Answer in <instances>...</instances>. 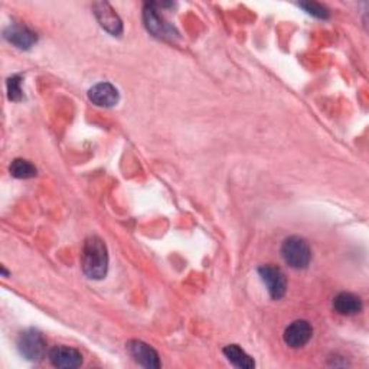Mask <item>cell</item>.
Returning a JSON list of instances; mask_svg holds the SVG:
<instances>
[{"instance_id":"obj_7","label":"cell","mask_w":369,"mask_h":369,"mask_svg":"<svg viewBox=\"0 0 369 369\" xmlns=\"http://www.w3.org/2000/svg\"><path fill=\"white\" fill-rule=\"evenodd\" d=\"M130 356L144 368H161V359L158 352L141 340H130L127 343Z\"/></svg>"},{"instance_id":"obj_6","label":"cell","mask_w":369,"mask_h":369,"mask_svg":"<svg viewBox=\"0 0 369 369\" xmlns=\"http://www.w3.org/2000/svg\"><path fill=\"white\" fill-rule=\"evenodd\" d=\"M312 335H313V329L309 322L296 320L285 328L283 338L287 346L293 349H299V348H303L312 339Z\"/></svg>"},{"instance_id":"obj_8","label":"cell","mask_w":369,"mask_h":369,"mask_svg":"<svg viewBox=\"0 0 369 369\" xmlns=\"http://www.w3.org/2000/svg\"><path fill=\"white\" fill-rule=\"evenodd\" d=\"M48 358L54 366L65 368V369L79 368L83 363L81 352L77 350L76 348H69V346H54L49 350Z\"/></svg>"},{"instance_id":"obj_9","label":"cell","mask_w":369,"mask_h":369,"mask_svg":"<svg viewBox=\"0 0 369 369\" xmlns=\"http://www.w3.org/2000/svg\"><path fill=\"white\" fill-rule=\"evenodd\" d=\"M94 15L98 21V24L113 36H120L123 32V24L118 18V15L114 12V9L106 4V2H98L93 5Z\"/></svg>"},{"instance_id":"obj_3","label":"cell","mask_w":369,"mask_h":369,"mask_svg":"<svg viewBox=\"0 0 369 369\" xmlns=\"http://www.w3.org/2000/svg\"><path fill=\"white\" fill-rule=\"evenodd\" d=\"M18 349L25 359L39 362L46 355V340L39 330L29 329L21 333L18 339Z\"/></svg>"},{"instance_id":"obj_13","label":"cell","mask_w":369,"mask_h":369,"mask_svg":"<svg viewBox=\"0 0 369 369\" xmlns=\"http://www.w3.org/2000/svg\"><path fill=\"white\" fill-rule=\"evenodd\" d=\"M224 355L237 368L251 369V368L256 366L254 359L246 350H243L238 345H228V346H226L224 348Z\"/></svg>"},{"instance_id":"obj_12","label":"cell","mask_w":369,"mask_h":369,"mask_svg":"<svg viewBox=\"0 0 369 369\" xmlns=\"http://www.w3.org/2000/svg\"><path fill=\"white\" fill-rule=\"evenodd\" d=\"M333 309L342 316L358 315L362 310V300L352 293H340L333 299Z\"/></svg>"},{"instance_id":"obj_16","label":"cell","mask_w":369,"mask_h":369,"mask_svg":"<svg viewBox=\"0 0 369 369\" xmlns=\"http://www.w3.org/2000/svg\"><path fill=\"white\" fill-rule=\"evenodd\" d=\"M299 6L302 9H305L309 15L318 18V19H328L329 18V11L320 5V4H316V2H302L299 4Z\"/></svg>"},{"instance_id":"obj_14","label":"cell","mask_w":369,"mask_h":369,"mask_svg":"<svg viewBox=\"0 0 369 369\" xmlns=\"http://www.w3.org/2000/svg\"><path fill=\"white\" fill-rule=\"evenodd\" d=\"M38 173L36 168L25 161V159H15L11 165V175L14 178H18V179H31V178H35Z\"/></svg>"},{"instance_id":"obj_10","label":"cell","mask_w":369,"mask_h":369,"mask_svg":"<svg viewBox=\"0 0 369 369\" xmlns=\"http://www.w3.org/2000/svg\"><path fill=\"white\" fill-rule=\"evenodd\" d=\"M89 98L98 107H113L118 103V90L110 83H98L89 90Z\"/></svg>"},{"instance_id":"obj_11","label":"cell","mask_w":369,"mask_h":369,"mask_svg":"<svg viewBox=\"0 0 369 369\" xmlns=\"http://www.w3.org/2000/svg\"><path fill=\"white\" fill-rule=\"evenodd\" d=\"M5 39L19 49H31L36 44V34L26 26L11 25L5 29Z\"/></svg>"},{"instance_id":"obj_4","label":"cell","mask_w":369,"mask_h":369,"mask_svg":"<svg viewBox=\"0 0 369 369\" xmlns=\"http://www.w3.org/2000/svg\"><path fill=\"white\" fill-rule=\"evenodd\" d=\"M143 21L147 31L161 39L175 41L178 38V32L175 31V28L168 24L163 16H161L159 11L156 9V4H146L143 9Z\"/></svg>"},{"instance_id":"obj_5","label":"cell","mask_w":369,"mask_h":369,"mask_svg":"<svg viewBox=\"0 0 369 369\" xmlns=\"http://www.w3.org/2000/svg\"><path fill=\"white\" fill-rule=\"evenodd\" d=\"M258 274H260L263 283L266 284L270 296L274 300H278L284 296L285 288H287V281H285L284 273L278 267H276L273 264L263 266L258 268Z\"/></svg>"},{"instance_id":"obj_15","label":"cell","mask_w":369,"mask_h":369,"mask_svg":"<svg viewBox=\"0 0 369 369\" xmlns=\"http://www.w3.org/2000/svg\"><path fill=\"white\" fill-rule=\"evenodd\" d=\"M22 77L21 76H12L8 80V96L11 101H21L24 98L22 93Z\"/></svg>"},{"instance_id":"obj_1","label":"cell","mask_w":369,"mask_h":369,"mask_svg":"<svg viewBox=\"0 0 369 369\" xmlns=\"http://www.w3.org/2000/svg\"><path fill=\"white\" fill-rule=\"evenodd\" d=\"M81 267L84 274L91 280H101L108 270V253L100 237L91 236L86 240L81 253Z\"/></svg>"},{"instance_id":"obj_2","label":"cell","mask_w":369,"mask_h":369,"mask_svg":"<svg viewBox=\"0 0 369 369\" xmlns=\"http://www.w3.org/2000/svg\"><path fill=\"white\" fill-rule=\"evenodd\" d=\"M281 256L291 268H306L312 260L309 244L300 237H288L281 246Z\"/></svg>"}]
</instances>
